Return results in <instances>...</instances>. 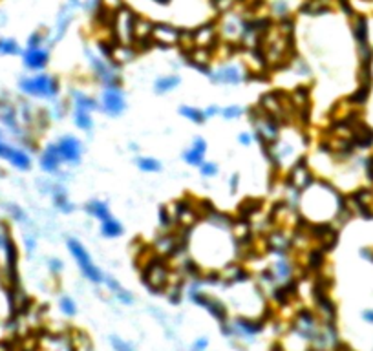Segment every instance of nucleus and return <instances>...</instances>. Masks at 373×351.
Segmentation results:
<instances>
[{
    "label": "nucleus",
    "mask_w": 373,
    "mask_h": 351,
    "mask_svg": "<svg viewBox=\"0 0 373 351\" xmlns=\"http://www.w3.org/2000/svg\"><path fill=\"white\" fill-rule=\"evenodd\" d=\"M19 90L28 97L33 99H55L61 92V83L52 73L39 71L35 75L20 77Z\"/></svg>",
    "instance_id": "f257e3e1"
},
{
    "label": "nucleus",
    "mask_w": 373,
    "mask_h": 351,
    "mask_svg": "<svg viewBox=\"0 0 373 351\" xmlns=\"http://www.w3.org/2000/svg\"><path fill=\"white\" fill-rule=\"evenodd\" d=\"M66 245H68V251H70V255L73 256V260L77 262L84 278L90 280L92 284H104V273L93 263L90 253L86 251V247H84L83 243L79 242L77 238H68V240H66Z\"/></svg>",
    "instance_id": "f03ea898"
},
{
    "label": "nucleus",
    "mask_w": 373,
    "mask_h": 351,
    "mask_svg": "<svg viewBox=\"0 0 373 351\" xmlns=\"http://www.w3.org/2000/svg\"><path fill=\"white\" fill-rule=\"evenodd\" d=\"M99 110L108 117H119L126 110V99L123 86H104L101 92Z\"/></svg>",
    "instance_id": "7ed1b4c3"
},
{
    "label": "nucleus",
    "mask_w": 373,
    "mask_h": 351,
    "mask_svg": "<svg viewBox=\"0 0 373 351\" xmlns=\"http://www.w3.org/2000/svg\"><path fill=\"white\" fill-rule=\"evenodd\" d=\"M188 298L194 302V304H198L201 306L203 309H207L209 313L213 315L214 319L218 320L219 324H223V322H229V313H227V307L221 304V302L213 296V294L205 293V291H201L198 286H194L190 291H188Z\"/></svg>",
    "instance_id": "20e7f679"
},
{
    "label": "nucleus",
    "mask_w": 373,
    "mask_h": 351,
    "mask_svg": "<svg viewBox=\"0 0 373 351\" xmlns=\"http://www.w3.org/2000/svg\"><path fill=\"white\" fill-rule=\"evenodd\" d=\"M0 160L7 161L9 165L17 168V170H20V172H28L33 165L31 154L28 152L26 148L11 145L6 139L0 141Z\"/></svg>",
    "instance_id": "39448f33"
},
{
    "label": "nucleus",
    "mask_w": 373,
    "mask_h": 351,
    "mask_svg": "<svg viewBox=\"0 0 373 351\" xmlns=\"http://www.w3.org/2000/svg\"><path fill=\"white\" fill-rule=\"evenodd\" d=\"M55 145H57L59 156H61V160H62V165L75 166L81 163L84 147L75 135H70V134L62 135L59 141H55Z\"/></svg>",
    "instance_id": "423d86ee"
},
{
    "label": "nucleus",
    "mask_w": 373,
    "mask_h": 351,
    "mask_svg": "<svg viewBox=\"0 0 373 351\" xmlns=\"http://www.w3.org/2000/svg\"><path fill=\"white\" fill-rule=\"evenodd\" d=\"M143 282L154 293L163 291L170 284V280H168V269L163 263L147 262L145 263V269H143Z\"/></svg>",
    "instance_id": "0eeeda50"
},
{
    "label": "nucleus",
    "mask_w": 373,
    "mask_h": 351,
    "mask_svg": "<svg viewBox=\"0 0 373 351\" xmlns=\"http://www.w3.org/2000/svg\"><path fill=\"white\" fill-rule=\"evenodd\" d=\"M209 77L214 84H219V86H238L244 83L247 75L236 64H227V66L218 68L216 71H211Z\"/></svg>",
    "instance_id": "6e6552de"
},
{
    "label": "nucleus",
    "mask_w": 373,
    "mask_h": 351,
    "mask_svg": "<svg viewBox=\"0 0 373 351\" xmlns=\"http://www.w3.org/2000/svg\"><path fill=\"white\" fill-rule=\"evenodd\" d=\"M150 38H152V42L157 46H174L181 42V32L178 28H174L172 24L159 22V24L152 26Z\"/></svg>",
    "instance_id": "1a4fd4ad"
},
{
    "label": "nucleus",
    "mask_w": 373,
    "mask_h": 351,
    "mask_svg": "<svg viewBox=\"0 0 373 351\" xmlns=\"http://www.w3.org/2000/svg\"><path fill=\"white\" fill-rule=\"evenodd\" d=\"M22 63L30 71H44L50 63V51L46 48H26L22 53Z\"/></svg>",
    "instance_id": "9d476101"
},
{
    "label": "nucleus",
    "mask_w": 373,
    "mask_h": 351,
    "mask_svg": "<svg viewBox=\"0 0 373 351\" xmlns=\"http://www.w3.org/2000/svg\"><path fill=\"white\" fill-rule=\"evenodd\" d=\"M39 165L46 174H55V176H57V174L61 172L62 160H61V156H59V150L55 143H50V145L44 147V150H42L39 156Z\"/></svg>",
    "instance_id": "9b49d317"
},
{
    "label": "nucleus",
    "mask_w": 373,
    "mask_h": 351,
    "mask_svg": "<svg viewBox=\"0 0 373 351\" xmlns=\"http://www.w3.org/2000/svg\"><path fill=\"white\" fill-rule=\"evenodd\" d=\"M205 156H207V141L203 137H196L192 141V145L183 152V161H185L186 165L198 168L205 161Z\"/></svg>",
    "instance_id": "f8f14e48"
},
{
    "label": "nucleus",
    "mask_w": 373,
    "mask_h": 351,
    "mask_svg": "<svg viewBox=\"0 0 373 351\" xmlns=\"http://www.w3.org/2000/svg\"><path fill=\"white\" fill-rule=\"evenodd\" d=\"M52 198H53V205H55V209L61 211L62 214H70V212L75 211V205L71 203L70 198H68V192L62 185H52Z\"/></svg>",
    "instance_id": "ddd939ff"
},
{
    "label": "nucleus",
    "mask_w": 373,
    "mask_h": 351,
    "mask_svg": "<svg viewBox=\"0 0 373 351\" xmlns=\"http://www.w3.org/2000/svg\"><path fill=\"white\" fill-rule=\"evenodd\" d=\"M99 230H101V236L103 238H108V240H114V238H121L124 234V227L123 223L117 220L114 214L108 216L106 220H103L101 223H99Z\"/></svg>",
    "instance_id": "4468645a"
},
{
    "label": "nucleus",
    "mask_w": 373,
    "mask_h": 351,
    "mask_svg": "<svg viewBox=\"0 0 373 351\" xmlns=\"http://www.w3.org/2000/svg\"><path fill=\"white\" fill-rule=\"evenodd\" d=\"M181 84V77L178 73H168V75L157 77L154 81V92L159 96H165L168 92H174Z\"/></svg>",
    "instance_id": "2eb2a0df"
},
{
    "label": "nucleus",
    "mask_w": 373,
    "mask_h": 351,
    "mask_svg": "<svg viewBox=\"0 0 373 351\" xmlns=\"http://www.w3.org/2000/svg\"><path fill=\"white\" fill-rule=\"evenodd\" d=\"M84 211H86V214H90L92 218H95L99 223L103 220H106L108 216H112L108 203L103 201V199H92V201H88V203L84 205Z\"/></svg>",
    "instance_id": "dca6fc26"
},
{
    "label": "nucleus",
    "mask_w": 373,
    "mask_h": 351,
    "mask_svg": "<svg viewBox=\"0 0 373 351\" xmlns=\"http://www.w3.org/2000/svg\"><path fill=\"white\" fill-rule=\"evenodd\" d=\"M71 20H73L71 6L62 7L61 13L57 15V22H55V32H57V35H55V38H53V42H55V40H61V38L64 37L66 32H68V28H70V24H71Z\"/></svg>",
    "instance_id": "f3484780"
},
{
    "label": "nucleus",
    "mask_w": 373,
    "mask_h": 351,
    "mask_svg": "<svg viewBox=\"0 0 373 351\" xmlns=\"http://www.w3.org/2000/svg\"><path fill=\"white\" fill-rule=\"evenodd\" d=\"M71 99H73V106L79 110H86V112H93V110H99V101L93 99L92 96L88 94H84V92H79L75 90L73 94H71Z\"/></svg>",
    "instance_id": "a211bd4d"
},
{
    "label": "nucleus",
    "mask_w": 373,
    "mask_h": 351,
    "mask_svg": "<svg viewBox=\"0 0 373 351\" xmlns=\"http://www.w3.org/2000/svg\"><path fill=\"white\" fill-rule=\"evenodd\" d=\"M73 125L83 130V132H92L93 130V117H92L90 112L86 110H73Z\"/></svg>",
    "instance_id": "6ab92c4d"
},
{
    "label": "nucleus",
    "mask_w": 373,
    "mask_h": 351,
    "mask_svg": "<svg viewBox=\"0 0 373 351\" xmlns=\"http://www.w3.org/2000/svg\"><path fill=\"white\" fill-rule=\"evenodd\" d=\"M24 51L20 48V44L11 37H4L0 38V57H17L22 55Z\"/></svg>",
    "instance_id": "aec40b11"
},
{
    "label": "nucleus",
    "mask_w": 373,
    "mask_h": 351,
    "mask_svg": "<svg viewBox=\"0 0 373 351\" xmlns=\"http://www.w3.org/2000/svg\"><path fill=\"white\" fill-rule=\"evenodd\" d=\"M180 115L185 117V119H188L190 123H194V125H203V123L207 121V115L203 110L196 108V106H188V104L180 106Z\"/></svg>",
    "instance_id": "412c9836"
},
{
    "label": "nucleus",
    "mask_w": 373,
    "mask_h": 351,
    "mask_svg": "<svg viewBox=\"0 0 373 351\" xmlns=\"http://www.w3.org/2000/svg\"><path fill=\"white\" fill-rule=\"evenodd\" d=\"M135 165H137V168H139L141 172H147V174H155L163 168V166H161V161L155 160V158H150V156H139V158L135 160Z\"/></svg>",
    "instance_id": "4be33fe9"
},
{
    "label": "nucleus",
    "mask_w": 373,
    "mask_h": 351,
    "mask_svg": "<svg viewBox=\"0 0 373 351\" xmlns=\"http://www.w3.org/2000/svg\"><path fill=\"white\" fill-rule=\"evenodd\" d=\"M219 114H221V117H223L225 121H234V119H240V117L245 114V108L240 106V104H229L225 108H221Z\"/></svg>",
    "instance_id": "5701e85b"
},
{
    "label": "nucleus",
    "mask_w": 373,
    "mask_h": 351,
    "mask_svg": "<svg viewBox=\"0 0 373 351\" xmlns=\"http://www.w3.org/2000/svg\"><path fill=\"white\" fill-rule=\"evenodd\" d=\"M200 174H201V178H216L218 176V172H219V166H218V163L216 161H203L200 166Z\"/></svg>",
    "instance_id": "b1692460"
},
{
    "label": "nucleus",
    "mask_w": 373,
    "mask_h": 351,
    "mask_svg": "<svg viewBox=\"0 0 373 351\" xmlns=\"http://www.w3.org/2000/svg\"><path fill=\"white\" fill-rule=\"evenodd\" d=\"M59 306H61V311H62L66 317H75V315H77V306H75L73 298H70V296H62Z\"/></svg>",
    "instance_id": "393cba45"
},
{
    "label": "nucleus",
    "mask_w": 373,
    "mask_h": 351,
    "mask_svg": "<svg viewBox=\"0 0 373 351\" xmlns=\"http://www.w3.org/2000/svg\"><path fill=\"white\" fill-rule=\"evenodd\" d=\"M6 209H7V212H9V216L13 218L15 222H26V220H28L26 212L22 211V209H20L19 205L9 203V205H7V207H6Z\"/></svg>",
    "instance_id": "a878e982"
},
{
    "label": "nucleus",
    "mask_w": 373,
    "mask_h": 351,
    "mask_svg": "<svg viewBox=\"0 0 373 351\" xmlns=\"http://www.w3.org/2000/svg\"><path fill=\"white\" fill-rule=\"evenodd\" d=\"M110 344H112V348L116 351H134V348L128 342L121 340L119 337H110Z\"/></svg>",
    "instance_id": "bb28decb"
},
{
    "label": "nucleus",
    "mask_w": 373,
    "mask_h": 351,
    "mask_svg": "<svg viewBox=\"0 0 373 351\" xmlns=\"http://www.w3.org/2000/svg\"><path fill=\"white\" fill-rule=\"evenodd\" d=\"M114 296H116L117 300L121 302L123 306H132V304H134V296H132V293H130V291H126L124 287H123L121 291H117Z\"/></svg>",
    "instance_id": "cd10ccee"
},
{
    "label": "nucleus",
    "mask_w": 373,
    "mask_h": 351,
    "mask_svg": "<svg viewBox=\"0 0 373 351\" xmlns=\"http://www.w3.org/2000/svg\"><path fill=\"white\" fill-rule=\"evenodd\" d=\"M252 141H254V135H252L251 132H242V134L238 135V143L242 147H251Z\"/></svg>",
    "instance_id": "c85d7f7f"
},
{
    "label": "nucleus",
    "mask_w": 373,
    "mask_h": 351,
    "mask_svg": "<svg viewBox=\"0 0 373 351\" xmlns=\"http://www.w3.org/2000/svg\"><path fill=\"white\" fill-rule=\"evenodd\" d=\"M48 267H50V271H52L53 275H59V273L64 269V263L61 262L59 258H52V260H50V263H48Z\"/></svg>",
    "instance_id": "c756f323"
},
{
    "label": "nucleus",
    "mask_w": 373,
    "mask_h": 351,
    "mask_svg": "<svg viewBox=\"0 0 373 351\" xmlns=\"http://www.w3.org/2000/svg\"><path fill=\"white\" fill-rule=\"evenodd\" d=\"M207 348H209V340H207L205 337H201V339H198L194 342L190 351H207Z\"/></svg>",
    "instance_id": "7c9ffc66"
},
{
    "label": "nucleus",
    "mask_w": 373,
    "mask_h": 351,
    "mask_svg": "<svg viewBox=\"0 0 373 351\" xmlns=\"http://www.w3.org/2000/svg\"><path fill=\"white\" fill-rule=\"evenodd\" d=\"M203 112H205L207 119H211V117H214V115H218L219 112H221V110H219L218 106H216V104H211V106H209V108H205Z\"/></svg>",
    "instance_id": "2f4dec72"
},
{
    "label": "nucleus",
    "mask_w": 373,
    "mask_h": 351,
    "mask_svg": "<svg viewBox=\"0 0 373 351\" xmlns=\"http://www.w3.org/2000/svg\"><path fill=\"white\" fill-rule=\"evenodd\" d=\"M362 319L366 320V322H370V324H373V309L364 311V313H362Z\"/></svg>",
    "instance_id": "473e14b6"
},
{
    "label": "nucleus",
    "mask_w": 373,
    "mask_h": 351,
    "mask_svg": "<svg viewBox=\"0 0 373 351\" xmlns=\"http://www.w3.org/2000/svg\"><path fill=\"white\" fill-rule=\"evenodd\" d=\"M238 181H240L238 174H234V176H232V181H229V185H231L232 192H236V187H238Z\"/></svg>",
    "instance_id": "72a5a7b5"
},
{
    "label": "nucleus",
    "mask_w": 373,
    "mask_h": 351,
    "mask_svg": "<svg viewBox=\"0 0 373 351\" xmlns=\"http://www.w3.org/2000/svg\"><path fill=\"white\" fill-rule=\"evenodd\" d=\"M150 2H154V4H157L161 7H167L168 4H172V0H150Z\"/></svg>",
    "instance_id": "f704fd0d"
},
{
    "label": "nucleus",
    "mask_w": 373,
    "mask_h": 351,
    "mask_svg": "<svg viewBox=\"0 0 373 351\" xmlns=\"http://www.w3.org/2000/svg\"><path fill=\"white\" fill-rule=\"evenodd\" d=\"M68 2H70V6H71V7H79L81 4H83L81 0H68Z\"/></svg>",
    "instance_id": "c9c22d12"
},
{
    "label": "nucleus",
    "mask_w": 373,
    "mask_h": 351,
    "mask_svg": "<svg viewBox=\"0 0 373 351\" xmlns=\"http://www.w3.org/2000/svg\"><path fill=\"white\" fill-rule=\"evenodd\" d=\"M2 139H6V132H4V128L0 127V141Z\"/></svg>",
    "instance_id": "e433bc0d"
},
{
    "label": "nucleus",
    "mask_w": 373,
    "mask_h": 351,
    "mask_svg": "<svg viewBox=\"0 0 373 351\" xmlns=\"http://www.w3.org/2000/svg\"><path fill=\"white\" fill-rule=\"evenodd\" d=\"M88 351H92V348H90V350H88Z\"/></svg>",
    "instance_id": "4c0bfd02"
}]
</instances>
